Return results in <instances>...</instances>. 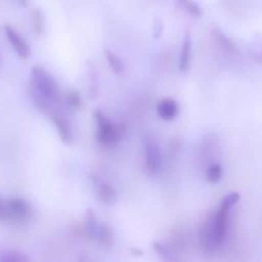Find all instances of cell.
<instances>
[{
	"label": "cell",
	"mask_w": 262,
	"mask_h": 262,
	"mask_svg": "<svg viewBox=\"0 0 262 262\" xmlns=\"http://www.w3.org/2000/svg\"><path fill=\"white\" fill-rule=\"evenodd\" d=\"M241 196L232 192L223 199L217 211L206 220L201 233L202 246L206 251H212L224 245L229 234L230 210L239 202Z\"/></svg>",
	"instance_id": "obj_1"
},
{
	"label": "cell",
	"mask_w": 262,
	"mask_h": 262,
	"mask_svg": "<svg viewBox=\"0 0 262 262\" xmlns=\"http://www.w3.org/2000/svg\"><path fill=\"white\" fill-rule=\"evenodd\" d=\"M30 97L36 109L40 112H49L58 101L59 86L49 72L42 67H33L31 71Z\"/></svg>",
	"instance_id": "obj_2"
},
{
	"label": "cell",
	"mask_w": 262,
	"mask_h": 262,
	"mask_svg": "<svg viewBox=\"0 0 262 262\" xmlns=\"http://www.w3.org/2000/svg\"><path fill=\"white\" fill-rule=\"evenodd\" d=\"M95 119L97 124V141L102 146H113L122 140L125 132V125L123 123L110 122L101 110L95 112Z\"/></svg>",
	"instance_id": "obj_3"
},
{
	"label": "cell",
	"mask_w": 262,
	"mask_h": 262,
	"mask_svg": "<svg viewBox=\"0 0 262 262\" xmlns=\"http://www.w3.org/2000/svg\"><path fill=\"white\" fill-rule=\"evenodd\" d=\"M143 148H145V163L146 169L150 174H158L161 169V151L159 147L158 142L154 138L146 137L145 143H143Z\"/></svg>",
	"instance_id": "obj_4"
},
{
	"label": "cell",
	"mask_w": 262,
	"mask_h": 262,
	"mask_svg": "<svg viewBox=\"0 0 262 262\" xmlns=\"http://www.w3.org/2000/svg\"><path fill=\"white\" fill-rule=\"evenodd\" d=\"M8 219L7 222H23L27 220L32 214V206L26 200L14 197L7 200Z\"/></svg>",
	"instance_id": "obj_5"
},
{
	"label": "cell",
	"mask_w": 262,
	"mask_h": 262,
	"mask_svg": "<svg viewBox=\"0 0 262 262\" xmlns=\"http://www.w3.org/2000/svg\"><path fill=\"white\" fill-rule=\"evenodd\" d=\"M4 32L8 41H9V43L12 45L13 50L15 51V54H17L20 59H27L31 54V49L27 41L23 38V36L20 35L13 26L8 25V23L4 26Z\"/></svg>",
	"instance_id": "obj_6"
},
{
	"label": "cell",
	"mask_w": 262,
	"mask_h": 262,
	"mask_svg": "<svg viewBox=\"0 0 262 262\" xmlns=\"http://www.w3.org/2000/svg\"><path fill=\"white\" fill-rule=\"evenodd\" d=\"M156 112L160 119L170 122L176 119L177 115L179 114V105L176 100L173 99H164L156 106Z\"/></svg>",
	"instance_id": "obj_7"
},
{
	"label": "cell",
	"mask_w": 262,
	"mask_h": 262,
	"mask_svg": "<svg viewBox=\"0 0 262 262\" xmlns=\"http://www.w3.org/2000/svg\"><path fill=\"white\" fill-rule=\"evenodd\" d=\"M94 183L100 201L104 204H113L117 200V191L112 184L105 181H100V179H95Z\"/></svg>",
	"instance_id": "obj_8"
},
{
	"label": "cell",
	"mask_w": 262,
	"mask_h": 262,
	"mask_svg": "<svg viewBox=\"0 0 262 262\" xmlns=\"http://www.w3.org/2000/svg\"><path fill=\"white\" fill-rule=\"evenodd\" d=\"M191 60H192V40H191V35L187 32L186 36L183 37V41H182L181 54H179V71L181 72L188 71L189 67H191Z\"/></svg>",
	"instance_id": "obj_9"
},
{
	"label": "cell",
	"mask_w": 262,
	"mask_h": 262,
	"mask_svg": "<svg viewBox=\"0 0 262 262\" xmlns=\"http://www.w3.org/2000/svg\"><path fill=\"white\" fill-rule=\"evenodd\" d=\"M51 120H53L54 125H55L56 130H58V135L60 137V141L64 145H71L72 140H73V136H72V129L69 127L68 122L64 119L61 115L59 114H51Z\"/></svg>",
	"instance_id": "obj_10"
},
{
	"label": "cell",
	"mask_w": 262,
	"mask_h": 262,
	"mask_svg": "<svg viewBox=\"0 0 262 262\" xmlns=\"http://www.w3.org/2000/svg\"><path fill=\"white\" fill-rule=\"evenodd\" d=\"M96 242L102 247H112L114 243V233L113 229L105 222L99 223V229L96 234Z\"/></svg>",
	"instance_id": "obj_11"
},
{
	"label": "cell",
	"mask_w": 262,
	"mask_h": 262,
	"mask_svg": "<svg viewBox=\"0 0 262 262\" xmlns=\"http://www.w3.org/2000/svg\"><path fill=\"white\" fill-rule=\"evenodd\" d=\"M97 229H99V220L95 215L94 210L89 209L86 212V219H84V234L91 241H96Z\"/></svg>",
	"instance_id": "obj_12"
},
{
	"label": "cell",
	"mask_w": 262,
	"mask_h": 262,
	"mask_svg": "<svg viewBox=\"0 0 262 262\" xmlns=\"http://www.w3.org/2000/svg\"><path fill=\"white\" fill-rule=\"evenodd\" d=\"M212 33H214V36L216 37V40L219 41V43L223 46V48L227 49V50L230 51V53L239 54V49H238L237 43H235L232 38L228 37L224 32H222L220 30L215 28V30H212Z\"/></svg>",
	"instance_id": "obj_13"
},
{
	"label": "cell",
	"mask_w": 262,
	"mask_h": 262,
	"mask_svg": "<svg viewBox=\"0 0 262 262\" xmlns=\"http://www.w3.org/2000/svg\"><path fill=\"white\" fill-rule=\"evenodd\" d=\"M104 53H105V58H106L112 71L117 74H122L123 72H124V63H123L122 59H120L114 51L109 50V49H105Z\"/></svg>",
	"instance_id": "obj_14"
},
{
	"label": "cell",
	"mask_w": 262,
	"mask_h": 262,
	"mask_svg": "<svg viewBox=\"0 0 262 262\" xmlns=\"http://www.w3.org/2000/svg\"><path fill=\"white\" fill-rule=\"evenodd\" d=\"M177 5L194 18L202 17V9L194 0H177Z\"/></svg>",
	"instance_id": "obj_15"
},
{
	"label": "cell",
	"mask_w": 262,
	"mask_h": 262,
	"mask_svg": "<svg viewBox=\"0 0 262 262\" xmlns=\"http://www.w3.org/2000/svg\"><path fill=\"white\" fill-rule=\"evenodd\" d=\"M28 257L17 250H5L0 252V262H25Z\"/></svg>",
	"instance_id": "obj_16"
},
{
	"label": "cell",
	"mask_w": 262,
	"mask_h": 262,
	"mask_svg": "<svg viewBox=\"0 0 262 262\" xmlns=\"http://www.w3.org/2000/svg\"><path fill=\"white\" fill-rule=\"evenodd\" d=\"M223 173H224V170H223L222 164L219 163L211 164L206 170L207 182L211 184L217 183V182H220V179L223 178Z\"/></svg>",
	"instance_id": "obj_17"
},
{
	"label": "cell",
	"mask_w": 262,
	"mask_h": 262,
	"mask_svg": "<svg viewBox=\"0 0 262 262\" xmlns=\"http://www.w3.org/2000/svg\"><path fill=\"white\" fill-rule=\"evenodd\" d=\"M250 54L253 60L262 63V36H256L250 43Z\"/></svg>",
	"instance_id": "obj_18"
},
{
	"label": "cell",
	"mask_w": 262,
	"mask_h": 262,
	"mask_svg": "<svg viewBox=\"0 0 262 262\" xmlns=\"http://www.w3.org/2000/svg\"><path fill=\"white\" fill-rule=\"evenodd\" d=\"M32 25H33V30H35L36 35H38V36L42 35L43 27H45V18H43L42 12H41L40 9L33 10Z\"/></svg>",
	"instance_id": "obj_19"
},
{
	"label": "cell",
	"mask_w": 262,
	"mask_h": 262,
	"mask_svg": "<svg viewBox=\"0 0 262 262\" xmlns=\"http://www.w3.org/2000/svg\"><path fill=\"white\" fill-rule=\"evenodd\" d=\"M67 101H68V105L71 107L78 109L82 105L81 95H79L76 90H71V91H68V94H67Z\"/></svg>",
	"instance_id": "obj_20"
},
{
	"label": "cell",
	"mask_w": 262,
	"mask_h": 262,
	"mask_svg": "<svg viewBox=\"0 0 262 262\" xmlns=\"http://www.w3.org/2000/svg\"><path fill=\"white\" fill-rule=\"evenodd\" d=\"M152 247L155 248V251L158 252V255L160 256L163 260H171V256H170V252H169L168 250H166V247L164 245H161V243L159 242H155L152 245Z\"/></svg>",
	"instance_id": "obj_21"
},
{
	"label": "cell",
	"mask_w": 262,
	"mask_h": 262,
	"mask_svg": "<svg viewBox=\"0 0 262 262\" xmlns=\"http://www.w3.org/2000/svg\"><path fill=\"white\" fill-rule=\"evenodd\" d=\"M8 219V209H7V200L0 196V220L7 222Z\"/></svg>",
	"instance_id": "obj_22"
},
{
	"label": "cell",
	"mask_w": 262,
	"mask_h": 262,
	"mask_svg": "<svg viewBox=\"0 0 262 262\" xmlns=\"http://www.w3.org/2000/svg\"><path fill=\"white\" fill-rule=\"evenodd\" d=\"M18 3H19L20 5H23V7H27L28 5V0H17Z\"/></svg>",
	"instance_id": "obj_23"
},
{
	"label": "cell",
	"mask_w": 262,
	"mask_h": 262,
	"mask_svg": "<svg viewBox=\"0 0 262 262\" xmlns=\"http://www.w3.org/2000/svg\"><path fill=\"white\" fill-rule=\"evenodd\" d=\"M0 67H2V56H0Z\"/></svg>",
	"instance_id": "obj_24"
}]
</instances>
